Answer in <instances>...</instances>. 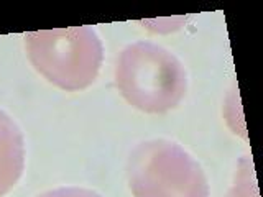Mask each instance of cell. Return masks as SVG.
I'll list each match as a JSON object with an SVG mask.
<instances>
[{"instance_id":"obj_1","label":"cell","mask_w":263,"mask_h":197,"mask_svg":"<svg viewBox=\"0 0 263 197\" xmlns=\"http://www.w3.org/2000/svg\"><path fill=\"white\" fill-rule=\"evenodd\" d=\"M120 95L145 113L175 110L187 94V72L179 57L153 41H135L122 49L114 71Z\"/></svg>"},{"instance_id":"obj_2","label":"cell","mask_w":263,"mask_h":197,"mask_svg":"<svg viewBox=\"0 0 263 197\" xmlns=\"http://www.w3.org/2000/svg\"><path fill=\"white\" fill-rule=\"evenodd\" d=\"M25 49L33 68L66 92L92 86L104 63L102 40L86 25L27 33Z\"/></svg>"},{"instance_id":"obj_3","label":"cell","mask_w":263,"mask_h":197,"mask_svg":"<svg viewBox=\"0 0 263 197\" xmlns=\"http://www.w3.org/2000/svg\"><path fill=\"white\" fill-rule=\"evenodd\" d=\"M134 197H209L202 166L183 146L168 138L138 143L127 160Z\"/></svg>"},{"instance_id":"obj_4","label":"cell","mask_w":263,"mask_h":197,"mask_svg":"<svg viewBox=\"0 0 263 197\" xmlns=\"http://www.w3.org/2000/svg\"><path fill=\"white\" fill-rule=\"evenodd\" d=\"M27 163L23 131L10 113L0 109V197L18 184Z\"/></svg>"},{"instance_id":"obj_5","label":"cell","mask_w":263,"mask_h":197,"mask_svg":"<svg viewBox=\"0 0 263 197\" xmlns=\"http://www.w3.org/2000/svg\"><path fill=\"white\" fill-rule=\"evenodd\" d=\"M226 197H260L257 179H255L253 163L249 156H243V158L238 161L234 183L230 186Z\"/></svg>"},{"instance_id":"obj_6","label":"cell","mask_w":263,"mask_h":197,"mask_svg":"<svg viewBox=\"0 0 263 197\" xmlns=\"http://www.w3.org/2000/svg\"><path fill=\"white\" fill-rule=\"evenodd\" d=\"M36 197H102V195L92 191V189H87V187L63 186V187L51 189V191H46Z\"/></svg>"}]
</instances>
